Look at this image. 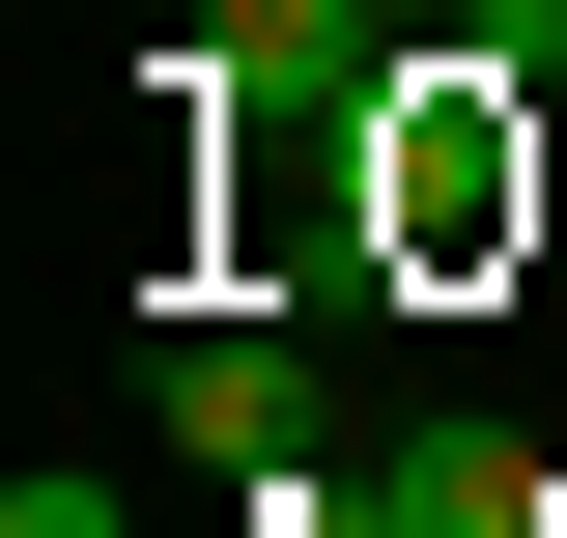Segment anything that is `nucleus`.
<instances>
[{
	"mask_svg": "<svg viewBox=\"0 0 567 538\" xmlns=\"http://www.w3.org/2000/svg\"><path fill=\"white\" fill-rule=\"evenodd\" d=\"M142 425H171V454H199V482H312V454H341V369H312V340H171V369H142Z\"/></svg>",
	"mask_w": 567,
	"mask_h": 538,
	"instance_id": "1",
	"label": "nucleus"
},
{
	"mask_svg": "<svg viewBox=\"0 0 567 538\" xmlns=\"http://www.w3.org/2000/svg\"><path fill=\"white\" fill-rule=\"evenodd\" d=\"M369 29H454V0H369Z\"/></svg>",
	"mask_w": 567,
	"mask_h": 538,
	"instance_id": "3",
	"label": "nucleus"
},
{
	"mask_svg": "<svg viewBox=\"0 0 567 538\" xmlns=\"http://www.w3.org/2000/svg\"><path fill=\"white\" fill-rule=\"evenodd\" d=\"M0 538H142V510H114V454H29V482H0Z\"/></svg>",
	"mask_w": 567,
	"mask_h": 538,
	"instance_id": "2",
	"label": "nucleus"
},
{
	"mask_svg": "<svg viewBox=\"0 0 567 538\" xmlns=\"http://www.w3.org/2000/svg\"><path fill=\"white\" fill-rule=\"evenodd\" d=\"M199 29H227V0H199Z\"/></svg>",
	"mask_w": 567,
	"mask_h": 538,
	"instance_id": "4",
	"label": "nucleus"
}]
</instances>
